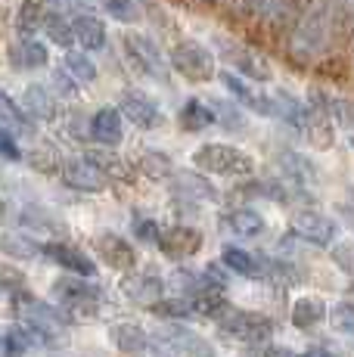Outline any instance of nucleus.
Wrapping results in <instances>:
<instances>
[{
  "instance_id": "f257e3e1",
  "label": "nucleus",
  "mask_w": 354,
  "mask_h": 357,
  "mask_svg": "<svg viewBox=\"0 0 354 357\" xmlns=\"http://www.w3.org/2000/svg\"><path fill=\"white\" fill-rule=\"evenodd\" d=\"M217 333L227 342H240V345H261L274 335V324L264 314L252 311H227V317L217 324Z\"/></svg>"
},
{
  "instance_id": "f03ea898",
  "label": "nucleus",
  "mask_w": 354,
  "mask_h": 357,
  "mask_svg": "<svg viewBox=\"0 0 354 357\" xmlns=\"http://www.w3.org/2000/svg\"><path fill=\"white\" fill-rule=\"evenodd\" d=\"M193 165L208 174H252L255 162L236 146H224V143H212V146H199L193 153Z\"/></svg>"
},
{
  "instance_id": "7ed1b4c3",
  "label": "nucleus",
  "mask_w": 354,
  "mask_h": 357,
  "mask_svg": "<svg viewBox=\"0 0 354 357\" xmlns=\"http://www.w3.org/2000/svg\"><path fill=\"white\" fill-rule=\"evenodd\" d=\"M171 66L183 75L187 81H212L215 78V56L196 40H180V44L171 50Z\"/></svg>"
},
{
  "instance_id": "20e7f679",
  "label": "nucleus",
  "mask_w": 354,
  "mask_h": 357,
  "mask_svg": "<svg viewBox=\"0 0 354 357\" xmlns=\"http://www.w3.org/2000/svg\"><path fill=\"white\" fill-rule=\"evenodd\" d=\"M53 295H56L59 305H66L69 311L75 314H84V317H93L103 305V292L100 286H91V283H81L75 277H66L59 283H53Z\"/></svg>"
},
{
  "instance_id": "39448f33",
  "label": "nucleus",
  "mask_w": 354,
  "mask_h": 357,
  "mask_svg": "<svg viewBox=\"0 0 354 357\" xmlns=\"http://www.w3.org/2000/svg\"><path fill=\"white\" fill-rule=\"evenodd\" d=\"M125 50H128V56L134 59V66H137L140 72H146L149 78H159V81L168 78L165 59H162L155 40H149L146 34H128V38H125Z\"/></svg>"
},
{
  "instance_id": "423d86ee",
  "label": "nucleus",
  "mask_w": 354,
  "mask_h": 357,
  "mask_svg": "<svg viewBox=\"0 0 354 357\" xmlns=\"http://www.w3.org/2000/svg\"><path fill=\"white\" fill-rule=\"evenodd\" d=\"M155 339H162V345H168L180 357H217L212 342L202 339L199 333H193V329H187V326H168V329H162Z\"/></svg>"
},
{
  "instance_id": "0eeeda50",
  "label": "nucleus",
  "mask_w": 354,
  "mask_h": 357,
  "mask_svg": "<svg viewBox=\"0 0 354 357\" xmlns=\"http://www.w3.org/2000/svg\"><path fill=\"white\" fill-rule=\"evenodd\" d=\"M289 227L295 236H302L305 243H314V245H330L332 236H336V224L330 218L317 215V211H298V215H292Z\"/></svg>"
},
{
  "instance_id": "6e6552de",
  "label": "nucleus",
  "mask_w": 354,
  "mask_h": 357,
  "mask_svg": "<svg viewBox=\"0 0 354 357\" xmlns=\"http://www.w3.org/2000/svg\"><path fill=\"white\" fill-rule=\"evenodd\" d=\"M59 171H63L66 187L72 190H81V193H103L106 190V177L87 159H69L66 165H59Z\"/></svg>"
},
{
  "instance_id": "1a4fd4ad",
  "label": "nucleus",
  "mask_w": 354,
  "mask_h": 357,
  "mask_svg": "<svg viewBox=\"0 0 354 357\" xmlns=\"http://www.w3.org/2000/svg\"><path fill=\"white\" fill-rule=\"evenodd\" d=\"M159 249L165 252L168 258H174V261H187V258H193L196 252L202 249V233L199 230H193V227H174V230H168V233H159Z\"/></svg>"
},
{
  "instance_id": "9d476101",
  "label": "nucleus",
  "mask_w": 354,
  "mask_h": 357,
  "mask_svg": "<svg viewBox=\"0 0 354 357\" xmlns=\"http://www.w3.org/2000/svg\"><path fill=\"white\" fill-rule=\"evenodd\" d=\"M121 115L131 119V125H137L143 130H153L162 125V112L146 93H137V91H128L121 93Z\"/></svg>"
},
{
  "instance_id": "9b49d317",
  "label": "nucleus",
  "mask_w": 354,
  "mask_h": 357,
  "mask_svg": "<svg viewBox=\"0 0 354 357\" xmlns=\"http://www.w3.org/2000/svg\"><path fill=\"white\" fill-rule=\"evenodd\" d=\"M93 249H97V255L106 261L109 267H115V271H131L137 255H134L131 243H125L121 236H115V233H103V236L93 239Z\"/></svg>"
},
{
  "instance_id": "f8f14e48",
  "label": "nucleus",
  "mask_w": 354,
  "mask_h": 357,
  "mask_svg": "<svg viewBox=\"0 0 354 357\" xmlns=\"http://www.w3.org/2000/svg\"><path fill=\"white\" fill-rule=\"evenodd\" d=\"M40 255H47L50 261H56L59 267H66V271L78 273V277H93V273H97V267L91 264V258H87L81 249H75V245L47 243V245H40Z\"/></svg>"
},
{
  "instance_id": "ddd939ff",
  "label": "nucleus",
  "mask_w": 354,
  "mask_h": 357,
  "mask_svg": "<svg viewBox=\"0 0 354 357\" xmlns=\"http://www.w3.org/2000/svg\"><path fill=\"white\" fill-rule=\"evenodd\" d=\"M84 159L91 162L103 177H112V181H118V183H131L134 181V168H131V165L121 159V155H115L112 149H106V146L103 149H91Z\"/></svg>"
},
{
  "instance_id": "4468645a",
  "label": "nucleus",
  "mask_w": 354,
  "mask_h": 357,
  "mask_svg": "<svg viewBox=\"0 0 354 357\" xmlns=\"http://www.w3.org/2000/svg\"><path fill=\"white\" fill-rule=\"evenodd\" d=\"M0 130H6V134H13V137H22V140L35 137V121H31V115H25L6 93H0Z\"/></svg>"
},
{
  "instance_id": "2eb2a0df",
  "label": "nucleus",
  "mask_w": 354,
  "mask_h": 357,
  "mask_svg": "<svg viewBox=\"0 0 354 357\" xmlns=\"http://www.w3.org/2000/svg\"><path fill=\"white\" fill-rule=\"evenodd\" d=\"M298 125H302V130L308 134L311 146L317 149H330L332 146V119L323 112H317V109H302V119H298Z\"/></svg>"
},
{
  "instance_id": "dca6fc26",
  "label": "nucleus",
  "mask_w": 354,
  "mask_h": 357,
  "mask_svg": "<svg viewBox=\"0 0 354 357\" xmlns=\"http://www.w3.org/2000/svg\"><path fill=\"white\" fill-rule=\"evenodd\" d=\"M91 134L103 146H118L121 137H125V130H121V112L118 109H100L91 121Z\"/></svg>"
},
{
  "instance_id": "f3484780",
  "label": "nucleus",
  "mask_w": 354,
  "mask_h": 357,
  "mask_svg": "<svg viewBox=\"0 0 354 357\" xmlns=\"http://www.w3.org/2000/svg\"><path fill=\"white\" fill-rule=\"evenodd\" d=\"M121 289L131 301H137V305H153V301H159L162 295V280L155 277V273H134V277H128L125 283H121Z\"/></svg>"
},
{
  "instance_id": "a211bd4d",
  "label": "nucleus",
  "mask_w": 354,
  "mask_h": 357,
  "mask_svg": "<svg viewBox=\"0 0 354 357\" xmlns=\"http://www.w3.org/2000/svg\"><path fill=\"white\" fill-rule=\"evenodd\" d=\"M221 47H224V53H227V59L240 68L243 75H249V78H255V81H270V68L264 66L252 50L236 47V44H227V40H221Z\"/></svg>"
},
{
  "instance_id": "6ab92c4d",
  "label": "nucleus",
  "mask_w": 354,
  "mask_h": 357,
  "mask_svg": "<svg viewBox=\"0 0 354 357\" xmlns=\"http://www.w3.org/2000/svg\"><path fill=\"white\" fill-rule=\"evenodd\" d=\"M221 81H224V87H227L230 93H233L240 102H246L249 109H255L258 115H277V102L274 100H268V97H261V93H252L246 84H243L236 75H230V72H224L221 75Z\"/></svg>"
},
{
  "instance_id": "aec40b11",
  "label": "nucleus",
  "mask_w": 354,
  "mask_h": 357,
  "mask_svg": "<svg viewBox=\"0 0 354 357\" xmlns=\"http://www.w3.org/2000/svg\"><path fill=\"white\" fill-rule=\"evenodd\" d=\"M75 40H81L84 50H103L106 47V25L97 16H78L72 25Z\"/></svg>"
},
{
  "instance_id": "412c9836",
  "label": "nucleus",
  "mask_w": 354,
  "mask_h": 357,
  "mask_svg": "<svg viewBox=\"0 0 354 357\" xmlns=\"http://www.w3.org/2000/svg\"><path fill=\"white\" fill-rule=\"evenodd\" d=\"M112 342L121 354H140L149 348V335L137 324H115L112 326Z\"/></svg>"
},
{
  "instance_id": "4be33fe9",
  "label": "nucleus",
  "mask_w": 354,
  "mask_h": 357,
  "mask_svg": "<svg viewBox=\"0 0 354 357\" xmlns=\"http://www.w3.org/2000/svg\"><path fill=\"white\" fill-rule=\"evenodd\" d=\"M22 102H25V115H35V119H40V121L56 119V100H53L50 91H44L40 84L25 87Z\"/></svg>"
},
{
  "instance_id": "5701e85b",
  "label": "nucleus",
  "mask_w": 354,
  "mask_h": 357,
  "mask_svg": "<svg viewBox=\"0 0 354 357\" xmlns=\"http://www.w3.org/2000/svg\"><path fill=\"white\" fill-rule=\"evenodd\" d=\"M326 317V305L320 298H298L295 305H292V324H295L298 329H311L317 326L320 320Z\"/></svg>"
},
{
  "instance_id": "b1692460",
  "label": "nucleus",
  "mask_w": 354,
  "mask_h": 357,
  "mask_svg": "<svg viewBox=\"0 0 354 357\" xmlns=\"http://www.w3.org/2000/svg\"><path fill=\"white\" fill-rule=\"evenodd\" d=\"M190 307H193V314H199V317H221V314L230 311L227 298L217 292V286H212V289H206V292H199V295H193Z\"/></svg>"
},
{
  "instance_id": "393cba45",
  "label": "nucleus",
  "mask_w": 354,
  "mask_h": 357,
  "mask_svg": "<svg viewBox=\"0 0 354 357\" xmlns=\"http://www.w3.org/2000/svg\"><path fill=\"white\" fill-rule=\"evenodd\" d=\"M212 121H215L212 109H208L206 102H199V100H190L187 106L180 109V128L190 130V134H196V130H206Z\"/></svg>"
},
{
  "instance_id": "a878e982",
  "label": "nucleus",
  "mask_w": 354,
  "mask_h": 357,
  "mask_svg": "<svg viewBox=\"0 0 354 357\" xmlns=\"http://www.w3.org/2000/svg\"><path fill=\"white\" fill-rule=\"evenodd\" d=\"M0 252L10 258H22V261H31L40 255V245L35 239L29 236H16V233H6V236H0Z\"/></svg>"
},
{
  "instance_id": "bb28decb",
  "label": "nucleus",
  "mask_w": 354,
  "mask_h": 357,
  "mask_svg": "<svg viewBox=\"0 0 354 357\" xmlns=\"http://www.w3.org/2000/svg\"><path fill=\"white\" fill-rule=\"evenodd\" d=\"M227 224L233 233H240V236H258V233L264 230V218L258 215V211L252 208H236L227 215Z\"/></svg>"
},
{
  "instance_id": "cd10ccee",
  "label": "nucleus",
  "mask_w": 354,
  "mask_h": 357,
  "mask_svg": "<svg viewBox=\"0 0 354 357\" xmlns=\"http://www.w3.org/2000/svg\"><path fill=\"white\" fill-rule=\"evenodd\" d=\"M224 267H230L233 273H240V277H261V264H258V258H252L249 252L243 249H224Z\"/></svg>"
},
{
  "instance_id": "c85d7f7f",
  "label": "nucleus",
  "mask_w": 354,
  "mask_h": 357,
  "mask_svg": "<svg viewBox=\"0 0 354 357\" xmlns=\"http://www.w3.org/2000/svg\"><path fill=\"white\" fill-rule=\"evenodd\" d=\"M140 165V171L146 177H153V181H165V177H171L174 174V168H171V159H168L165 153H153V149H146V153L137 159Z\"/></svg>"
},
{
  "instance_id": "c756f323",
  "label": "nucleus",
  "mask_w": 354,
  "mask_h": 357,
  "mask_svg": "<svg viewBox=\"0 0 354 357\" xmlns=\"http://www.w3.org/2000/svg\"><path fill=\"white\" fill-rule=\"evenodd\" d=\"M59 162L63 159H59L53 143H38V146H31V153H29V165L35 171H40V174H56Z\"/></svg>"
},
{
  "instance_id": "7c9ffc66",
  "label": "nucleus",
  "mask_w": 354,
  "mask_h": 357,
  "mask_svg": "<svg viewBox=\"0 0 354 357\" xmlns=\"http://www.w3.org/2000/svg\"><path fill=\"white\" fill-rule=\"evenodd\" d=\"M40 22H44V10H40V3H35V0H25L22 6H19V16H16V29L22 38H31Z\"/></svg>"
},
{
  "instance_id": "2f4dec72",
  "label": "nucleus",
  "mask_w": 354,
  "mask_h": 357,
  "mask_svg": "<svg viewBox=\"0 0 354 357\" xmlns=\"http://www.w3.org/2000/svg\"><path fill=\"white\" fill-rule=\"evenodd\" d=\"M149 311L155 314V317H162V320H183V317H190L193 314V307H190V301H183V298H168V301H153L149 305Z\"/></svg>"
},
{
  "instance_id": "473e14b6",
  "label": "nucleus",
  "mask_w": 354,
  "mask_h": 357,
  "mask_svg": "<svg viewBox=\"0 0 354 357\" xmlns=\"http://www.w3.org/2000/svg\"><path fill=\"white\" fill-rule=\"evenodd\" d=\"M66 68H69V75L75 81H81V84H91V81L97 78V66H93L87 56L75 53V50L66 53Z\"/></svg>"
},
{
  "instance_id": "72a5a7b5",
  "label": "nucleus",
  "mask_w": 354,
  "mask_h": 357,
  "mask_svg": "<svg viewBox=\"0 0 354 357\" xmlns=\"http://www.w3.org/2000/svg\"><path fill=\"white\" fill-rule=\"evenodd\" d=\"M177 187H190V190H180V193L196 196V199H208V202H215V199H217V190L208 181L196 177V174H180V177H177Z\"/></svg>"
},
{
  "instance_id": "f704fd0d",
  "label": "nucleus",
  "mask_w": 354,
  "mask_h": 357,
  "mask_svg": "<svg viewBox=\"0 0 354 357\" xmlns=\"http://www.w3.org/2000/svg\"><path fill=\"white\" fill-rule=\"evenodd\" d=\"M40 25L47 29V38H50L53 44H59V47H72L75 34H72V25L66 22L63 16H47Z\"/></svg>"
},
{
  "instance_id": "c9c22d12",
  "label": "nucleus",
  "mask_w": 354,
  "mask_h": 357,
  "mask_svg": "<svg viewBox=\"0 0 354 357\" xmlns=\"http://www.w3.org/2000/svg\"><path fill=\"white\" fill-rule=\"evenodd\" d=\"M22 224H29L31 230H59V233H66V227H63V221L59 218H53L50 211H25L22 215Z\"/></svg>"
},
{
  "instance_id": "e433bc0d",
  "label": "nucleus",
  "mask_w": 354,
  "mask_h": 357,
  "mask_svg": "<svg viewBox=\"0 0 354 357\" xmlns=\"http://www.w3.org/2000/svg\"><path fill=\"white\" fill-rule=\"evenodd\" d=\"M106 13L109 16H115L118 22H137L140 19L137 6H134L131 0H106Z\"/></svg>"
},
{
  "instance_id": "4c0bfd02",
  "label": "nucleus",
  "mask_w": 354,
  "mask_h": 357,
  "mask_svg": "<svg viewBox=\"0 0 354 357\" xmlns=\"http://www.w3.org/2000/svg\"><path fill=\"white\" fill-rule=\"evenodd\" d=\"M330 320H332V326H336L339 333H345V335L354 333V307L348 305V301H342V305L330 314Z\"/></svg>"
},
{
  "instance_id": "58836bf2",
  "label": "nucleus",
  "mask_w": 354,
  "mask_h": 357,
  "mask_svg": "<svg viewBox=\"0 0 354 357\" xmlns=\"http://www.w3.org/2000/svg\"><path fill=\"white\" fill-rule=\"evenodd\" d=\"M22 66H29V68L47 66V47L38 44V40H25V47H22Z\"/></svg>"
},
{
  "instance_id": "ea45409f",
  "label": "nucleus",
  "mask_w": 354,
  "mask_h": 357,
  "mask_svg": "<svg viewBox=\"0 0 354 357\" xmlns=\"http://www.w3.org/2000/svg\"><path fill=\"white\" fill-rule=\"evenodd\" d=\"M0 155H6L10 162H19L22 159V153H19L16 140H13V134H6V130H0Z\"/></svg>"
},
{
  "instance_id": "a19ab883",
  "label": "nucleus",
  "mask_w": 354,
  "mask_h": 357,
  "mask_svg": "<svg viewBox=\"0 0 354 357\" xmlns=\"http://www.w3.org/2000/svg\"><path fill=\"white\" fill-rule=\"evenodd\" d=\"M332 258L339 261V267H342L345 273H351V271H354V261H351V243L336 245V249H332Z\"/></svg>"
},
{
  "instance_id": "79ce46f5",
  "label": "nucleus",
  "mask_w": 354,
  "mask_h": 357,
  "mask_svg": "<svg viewBox=\"0 0 354 357\" xmlns=\"http://www.w3.org/2000/svg\"><path fill=\"white\" fill-rule=\"evenodd\" d=\"M137 239H143V243H155V239H159V224L155 221H137Z\"/></svg>"
},
{
  "instance_id": "37998d69",
  "label": "nucleus",
  "mask_w": 354,
  "mask_h": 357,
  "mask_svg": "<svg viewBox=\"0 0 354 357\" xmlns=\"http://www.w3.org/2000/svg\"><path fill=\"white\" fill-rule=\"evenodd\" d=\"M53 81H56V84L63 87V91H59V93H63V97H69V93H72V84H69V81H66L63 75H56V78H53Z\"/></svg>"
},
{
  "instance_id": "c03bdc74",
  "label": "nucleus",
  "mask_w": 354,
  "mask_h": 357,
  "mask_svg": "<svg viewBox=\"0 0 354 357\" xmlns=\"http://www.w3.org/2000/svg\"><path fill=\"white\" fill-rule=\"evenodd\" d=\"M305 357H339V354H332V351H326V348H311Z\"/></svg>"
},
{
  "instance_id": "a18cd8bd",
  "label": "nucleus",
  "mask_w": 354,
  "mask_h": 357,
  "mask_svg": "<svg viewBox=\"0 0 354 357\" xmlns=\"http://www.w3.org/2000/svg\"><path fill=\"white\" fill-rule=\"evenodd\" d=\"M268 357H298V354H292V351H286V348H270Z\"/></svg>"
}]
</instances>
